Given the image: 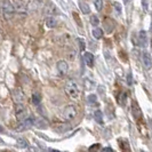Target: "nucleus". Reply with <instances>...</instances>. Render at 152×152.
Listing matches in <instances>:
<instances>
[{
    "label": "nucleus",
    "instance_id": "f257e3e1",
    "mask_svg": "<svg viewBox=\"0 0 152 152\" xmlns=\"http://www.w3.org/2000/svg\"><path fill=\"white\" fill-rule=\"evenodd\" d=\"M1 10H2V16L6 21H9L14 17L15 14V7L9 0H2L1 2Z\"/></svg>",
    "mask_w": 152,
    "mask_h": 152
},
{
    "label": "nucleus",
    "instance_id": "f03ea898",
    "mask_svg": "<svg viewBox=\"0 0 152 152\" xmlns=\"http://www.w3.org/2000/svg\"><path fill=\"white\" fill-rule=\"evenodd\" d=\"M65 93L70 96V99H77L80 95V91H79V87L77 85L76 81L73 80H69L66 85H65Z\"/></svg>",
    "mask_w": 152,
    "mask_h": 152
},
{
    "label": "nucleus",
    "instance_id": "7ed1b4c3",
    "mask_svg": "<svg viewBox=\"0 0 152 152\" xmlns=\"http://www.w3.org/2000/svg\"><path fill=\"white\" fill-rule=\"evenodd\" d=\"M77 113H78V112H77V109L75 105H68V107L64 109V111H63V113H62V117H63L64 120L71 121V120H73V119L76 118Z\"/></svg>",
    "mask_w": 152,
    "mask_h": 152
},
{
    "label": "nucleus",
    "instance_id": "20e7f679",
    "mask_svg": "<svg viewBox=\"0 0 152 152\" xmlns=\"http://www.w3.org/2000/svg\"><path fill=\"white\" fill-rule=\"evenodd\" d=\"M15 112H16V118H17L18 121H23V120H25L26 118H29V117H28V114H29L28 109L24 107L23 104H16Z\"/></svg>",
    "mask_w": 152,
    "mask_h": 152
},
{
    "label": "nucleus",
    "instance_id": "39448f33",
    "mask_svg": "<svg viewBox=\"0 0 152 152\" xmlns=\"http://www.w3.org/2000/svg\"><path fill=\"white\" fill-rule=\"evenodd\" d=\"M12 97H13V101L15 102L16 104H23L24 101H25L24 93H23L21 88H15L14 91H12Z\"/></svg>",
    "mask_w": 152,
    "mask_h": 152
},
{
    "label": "nucleus",
    "instance_id": "423d86ee",
    "mask_svg": "<svg viewBox=\"0 0 152 152\" xmlns=\"http://www.w3.org/2000/svg\"><path fill=\"white\" fill-rule=\"evenodd\" d=\"M33 124H34L33 118H26L25 120L20 121L18 126L16 127V132H23V130L25 129H29V128H31L33 126Z\"/></svg>",
    "mask_w": 152,
    "mask_h": 152
},
{
    "label": "nucleus",
    "instance_id": "0eeeda50",
    "mask_svg": "<svg viewBox=\"0 0 152 152\" xmlns=\"http://www.w3.org/2000/svg\"><path fill=\"white\" fill-rule=\"evenodd\" d=\"M14 7H15V12L18 13V14L25 15L28 13V6L23 2L22 0H17L15 2V5H14Z\"/></svg>",
    "mask_w": 152,
    "mask_h": 152
},
{
    "label": "nucleus",
    "instance_id": "6e6552de",
    "mask_svg": "<svg viewBox=\"0 0 152 152\" xmlns=\"http://www.w3.org/2000/svg\"><path fill=\"white\" fill-rule=\"evenodd\" d=\"M137 44L140 47H146L148 46V34H146V32L145 31H140L138 32V37H137Z\"/></svg>",
    "mask_w": 152,
    "mask_h": 152
},
{
    "label": "nucleus",
    "instance_id": "1a4fd4ad",
    "mask_svg": "<svg viewBox=\"0 0 152 152\" xmlns=\"http://www.w3.org/2000/svg\"><path fill=\"white\" fill-rule=\"evenodd\" d=\"M132 113L135 117L136 120H140L142 118V110H141V107H138V104L135 101L132 102Z\"/></svg>",
    "mask_w": 152,
    "mask_h": 152
},
{
    "label": "nucleus",
    "instance_id": "9d476101",
    "mask_svg": "<svg viewBox=\"0 0 152 152\" xmlns=\"http://www.w3.org/2000/svg\"><path fill=\"white\" fill-rule=\"evenodd\" d=\"M142 61H143V64H144V66L146 68V70H150L152 68V58L149 52H144L143 53V55H142Z\"/></svg>",
    "mask_w": 152,
    "mask_h": 152
},
{
    "label": "nucleus",
    "instance_id": "9b49d317",
    "mask_svg": "<svg viewBox=\"0 0 152 152\" xmlns=\"http://www.w3.org/2000/svg\"><path fill=\"white\" fill-rule=\"evenodd\" d=\"M56 68H57V70H58L60 75L64 76V75H66V72H68L69 65H68V63L64 61V60H61V61L57 62V64H56Z\"/></svg>",
    "mask_w": 152,
    "mask_h": 152
},
{
    "label": "nucleus",
    "instance_id": "f8f14e48",
    "mask_svg": "<svg viewBox=\"0 0 152 152\" xmlns=\"http://www.w3.org/2000/svg\"><path fill=\"white\" fill-rule=\"evenodd\" d=\"M84 61H85V63H86V65H87V66L91 68V66L94 65V55H93L91 53H85Z\"/></svg>",
    "mask_w": 152,
    "mask_h": 152
},
{
    "label": "nucleus",
    "instance_id": "ddd939ff",
    "mask_svg": "<svg viewBox=\"0 0 152 152\" xmlns=\"http://www.w3.org/2000/svg\"><path fill=\"white\" fill-rule=\"evenodd\" d=\"M104 29L107 30V32H112L114 29V22L111 20V18H107L105 21H104Z\"/></svg>",
    "mask_w": 152,
    "mask_h": 152
},
{
    "label": "nucleus",
    "instance_id": "4468645a",
    "mask_svg": "<svg viewBox=\"0 0 152 152\" xmlns=\"http://www.w3.org/2000/svg\"><path fill=\"white\" fill-rule=\"evenodd\" d=\"M118 143H119V146H120V149H121L122 152H130L129 143H127V141H125V140H119Z\"/></svg>",
    "mask_w": 152,
    "mask_h": 152
},
{
    "label": "nucleus",
    "instance_id": "2eb2a0df",
    "mask_svg": "<svg viewBox=\"0 0 152 152\" xmlns=\"http://www.w3.org/2000/svg\"><path fill=\"white\" fill-rule=\"evenodd\" d=\"M118 103L121 105V107H125V104H126V99H127V93H125V91H122L120 93L119 95H118Z\"/></svg>",
    "mask_w": 152,
    "mask_h": 152
},
{
    "label": "nucleus",
    "instance_id": "dca6fc26",
    "mask_svg": "<svg viewBox=\"0 0 152 152\" xmlns=\"http://www.w3.org/2000/svg\"><path fill=\"white\" fill-rule=\"evenodd\" d=\"M79 7H80V10L83 12V14H89V13H91L89 6H88L86 2H84V1H80V2H79Z\"/></svg>",
    "mask_w": 152,
    "mask_h": 152
},
{
    "label": "nucleus",
    "instance_id": "f3484780",
    "mask_svg": "<svg viewBox=\"0 0 152 152\" xmlns=\"http://www.w3.org/2000/svg\"><path fill=\"white\" fill-rule=\"evenodd\" d=\"M46 25L48 26V28H55L56 26V20H55V17L53 16H48L47 18H46Z\"/></svg>",
    "mask_w": 152,
    "mask_h": 152
},
{
    "label": "nucleus",
    "instance_id": "a211bd4d",
    "mask_svg": "<svg viewBox=\"0 0 152 152\" xmlns=\"http://www.w3.org/2000/svg\"><path fill=\"white\" fill-rule=\"evenodd\" d=\"M93 36H94V38L101 39L103 37V30L99 29V28H95V29L93 30Z\"/></svg>",
    "mask_w": 152,
    "mask_h": 152
},
{
    "label": "nucleus",
    "instance_id": "6ab92c4d",
    "mask_svg": "<svg viewBox=\"0 0 152 152\" xmlns=\"http://www.w3.org/2000/svg\"><path fill=\"white\" fill-rule=\"evenodd\" d=\"M94 118H95V120L99 122V124H103V113L97 110V111H95V113H94Z\"/></svg>",
    "mask_w": 152,
    "mask_h": 152
},
{
    "label": "nucleus",
    "instance_id": "aec40b11",
    "mask_svg": "<svg viewBox=\"0 0 152 152\" xmlns=\"http://www.w3.org/2000/svg\"><path fill=\"white\" fill-rule=\"evenodd\" d=\"M40 101H41V97H40V94L39 93H34L32 95V103L34 105H39L40 104Z\"/></svg>",
    "mask_w": 152,
    "mask_h": 152
},
{
    "label": "nucleus",
    "instance_id": "412c9836",
    "mask_svg": "<svg viewBox=\"0 0 152 152\" xmlns=\"http://www.w3.org/2000/svg\"><path fill=\"white\" fill-rule=\"evenodd\" d=\"M16 146H17V148H21V149L28 148V142H26L25 140L18 138V140H17V143H16Z\"/></svg>",
    "mask_w": 152,
    "mask_h": 152
},
{
    "label": "nucleus",
    "instance_id": "4be33fe9",
    "mask_svg": "<svg viewBox=\"0 0 152 152\" xmlns=\"http://www.w3.org/2000/svg\"><path fill=\"white\" fill-rule=\"evenodd\" d=\"M91 24L93 25V26H97V25L99 24V17H97L96 15H91Z\"/></svg>",
    "mask_w": 152,
    "mask_h": 152
},
{
    "label": "nucleus",
    "instance_id": "5701e85b",
    "mask_svg": "<svg viewBox=\"0 0 152 152\" xmlns=\"http://www.w3.org/2000/svg\"><path fill=\"white\" fill-rule=\"evenodd\" d=\"M94 4H95V7L99 12L103 7V0H94Z\"/></svg>",
    "mask_w": 152,
    "mask_h": 152
},
{
    "label": "nucleus",
    "instance_id": "b1692460",
    "mask_svg": "<svg viewBox=\"0 0 152 152\" xmlns=\"http://www.w3.org/2000/svg\"><path fill=\"white\" fill-rule=\"evenodd\" d=\"M101 149V145L99 144H94L91 145V148H89V152H99V150Z\"/></svg>",
    "mask_w": 152,
    "mask_h": 152
},
{
    "label": "nucleus",
    "instance_id": "393cba45",
    "mask_svg": "<svg viewBox=\"0 0 152 152\" xmlns=\"http://www.w3.org/2000/svg\"><path fill=\"white\" fill-rule=\"evenodd\" d=\"M78 41H79V46H80V50L81 52H85V48H86V45H85V40L81 38L78 39Z\"/></svg>",
    "mask_w": 152,
    "mask_h": 152
},
{
    "label": "nucleus",
    "instance_id": "a878e982",
    "mask_svg": "<svg viewBox=\"0 0 152 152\" xmlns=\"http://www.w3.org/2000/svg\"><path fill=\"white\" fill-rule=\"evenodd\" d=\"M142 7H143L144 12H148V9H149V2H148V0H142Z\"/></svg>",
    "mask_w": 152,
    "mask_h": 152
},
{
    "label": "nucleus",
    "instance_id": "bb28decb",
    "mask_svg": "<svg viewBox=\"0 0 152 152\" xmlns=\"http://www.w3.org/2000/svg\"><path fill=\"white\" fill-rule=\"evenodd\" d=\"M87 101H88V103H95L96 102V95H89Z\"/></svg>",
    "mask_w": 152,
    "mask_h": 152
},
{
    "label": "nucleus",
    "instance_id": "cd10ccee",
    "mask_svg": "<svg viewBox=\"0 0 152 152\" xmlns=\"http://www.w3.org/2000/svg\"><path fill=\"white\" fill-rule=\"evenodd\" d=\"M114 8H115L117 13H119V14L121 13V6H120V5L118 4V2H115V4H114Z\"/></svg>",
    "mask_w": 152,
    "mask_h": 152
},
{
    "label": "nucleus",
    "instance_id": "c85d7f7f",
    "mask_svg": "<svg viewBox=\"0 0 152 152\" xmlns=\"http://www.w3.org/2000/svg\"><path fill=\"white\" fill-rule=\"evenodd\" d=\"M127 83L129 85H132V72H128V75H127Z\"/></svg>",
    "mask_w": 152,
    "mask_h": 152
},
{
    "label": "nucleus",
    "instance_id": "c756f323",
    "mask_svg": "<svg viewBox=\"0 0 152 152\" xmlns=\"http://www.w3.org/2000/svg\"><path fill=\"white\" fill-rule=\"evenodd\" d=\"M101 152H113V150L111 148H104V149H102Z\"/></svg>",
    "mask_w": 152,
    "mask_h": 152
},
{
    "label": "nucleus",
    "instance_id": "7c9ffc66",
    "mask_svg": "<svg viewBox=\"0 0 152 152\" xmlns=\"http://www.w3.org/2000/svg\"><path fill=\"white\" fill-rule=\"evenodd\" d=\"M49 152H61V151H58V150H54V149H50V150H49Z\"/></svg>",
    "mask_w": 152,
    "mask_h": 152
},
{
    "label": "nucleus",
    "instance_id": "2f4dec72",
    "mask_svg": "<svg viewBox=\"0 0 152 152\" xmlns=\"http://www.w3.org/2000/svg\"><path fill=\"white\" fill-rule=\"evenodd\" d=\"M124 1H125V2H128V0H124Z\"/></svg>",
    "mask_w": 152,
    "mask_h": 152
},
{
    "label": "nucleus",
    "instance_id": "473e14b6",
    "mask_svg": "<svg viewBox=\"0 0 152 152\" xmlns=\"http://www.w3.org/2000/svg\"><path fill=\"white\" fill-rule=\"evenodd\" d=\"M151 46H152V41H151Z\"/></svg>",
    "mask_w": 152,
    "mask_h": 152
},
{
    "label": "nucleus",
    "instance_id": "72a5a7b5",
    "mask_svg": "<svg viewBox=\"0 0 152 152\" xmlns=\"http://www.w3.org/2000/svg\"><path fill=\"white\" fill-rule=\"evenodd\" d=\"M151 28H152V26H151Z\"/></svg>",
    "mask_w": 152,
    "mask_h": 152
}]
</instances>
